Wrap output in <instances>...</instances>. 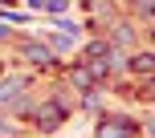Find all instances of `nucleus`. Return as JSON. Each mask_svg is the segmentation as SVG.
I'll return each instance as SVG.
<instances>
[{"label": "nucleus", "instance_id": "1", "mask_svg": "<svg viewBox=\"0 0 155 138\" xmlns=\"http://www.w3.org/2000/svg\"><path fill=\"white\" fill-rule=\"evenodd\" d=\"M102 138H127V126L123 122H110L106 130H102Z\"/></svg>", "mask_w": 155, "mask_h": 138}, {"label": "nucleus", "instance_id": "2", "mask_svg": "<svg viewBox=\"0 0 155 138\" xmlns=\"http://www.w3.org/2000/svg\"><path fill=\"white\" fill-rule=\"evenodd\" d=\"M16 89H21V81H4V85H0V102H12Z\"/></svg>", "mask_w": 155, "mask_h": 138}]
</instances>
